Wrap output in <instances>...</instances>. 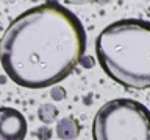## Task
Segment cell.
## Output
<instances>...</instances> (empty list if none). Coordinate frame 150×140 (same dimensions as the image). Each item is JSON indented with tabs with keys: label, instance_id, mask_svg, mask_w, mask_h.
<instances>
[{
	"label": "cell",
	"instance_id": "obj_1",
	"mask_svg": "<svg viewBox=\"0 0 150 140\" xmlns=\"http://www.w3.org/2000/svg\"><path fill=\"white\" fill-rule=\"evenodd\" d=\"M86 51V30L58 2L33 6L14 19L0 39V64L25 89H45L75 70Z\"/></svg>",
	"mask_w": 150,
	"mask_h": 140
},
{
	"label": "cell",
	"instance_id": "obj_7",
	"mask_svg": "<svg viewBox=\"0 0 150 140\" xmlns=\"http://www.w3.org/2000/svg\"><path fill=\"white\" fill-rule=\"evenodd\" d=\"M53 97L56 98V100H61V98L64 97V90H61V89H55V90H53Z\"/></svg>",
	"mask_w": 150,
	"mask_h": 140
},
{
	"label": "cell",
	"instance_id": "obj_3",
	"mask_svg": "<svg viewBox=\"0 0 150 140\" xmlns=\"http://www.w3.org/2000/svg\"><path fill=\"white\" fill-rule=\"evenodd\" d=\"M94 140H150L149 109L130 98H114L97 111Z\"/></svg>",
	"mask_w": 150,
	"mask_h": 140
},
{
	"label": "cell",
	"instance_id": "obj_4",
	"mask_svg": "<svg viewBox=\"0 0 150 140\" xmlns=\"http://www.w3.org/2000/svg\"><path fill=\"white\" fill-rule=\"evenodd\" d=\"M28 126L22 112L14 107H0V140H23Z\"/></svg>",
	"mask_w": 150,
	"mask_h": 140
},
{
	"label": "cell",
	"instance_id": "obj_2",
	"mask_svg": "<svg viewBox=\"0 0 150 140\" xmlns=\"http://www.w3.org/2000/svg\"><path fill=\"white\" fill-rule=\"evenodd\" d=\"M98 64L108 76L128 89L150 87V23L122 19L100 31L96 39Z\"/></svg>",
	"mask_w": 150,
	"mask_h": 140
},
{
	"label": "cell",
	"instance_id": "obj_6",
	"mask_svg": "<svg viewBox=\"0 0 150 140\" xmlns=\"http://www.w3.org/2000/svg\"><path fill=\"white\" fill-rule=\"evenodd\" d=\"M56 114H58L56 107L55 106H50V104H44L39 109V118L44 121V123H50V121H53Z\"/></svg>",
	"mask_w": 150,
	"mask_h": 140
},
{
	"label": "cell",
	"instance_id": "obj_5",
	"mask_svg": "<svg viewBox=\"0 0 150 140\" xmlns=\"http://www.w3.org/2000/svg\"><path fill=\"white\" fill-rule=\"evenodd\" d=\"M56 134L61 140H75L80 134V125L70 117L61 118L56 125Z\"/></svg>",
	"mask_w": 150,
	"mask_h": 140
}]
</instances>
